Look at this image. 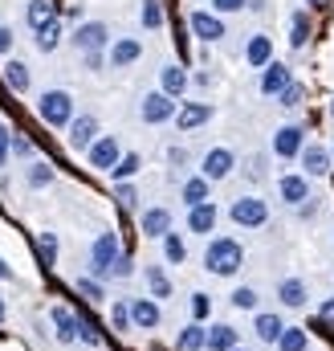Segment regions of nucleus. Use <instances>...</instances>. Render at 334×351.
<instances>
[{
  "label": "nucleus",
  "mask_w": 334,
  "mask_h": 351,
  "mask_svg": "<svg viewBox=\"0 0 334 351\" xmlns=\"http://www.w3.org/2000/svg\"><path fill=\"white\" fill-rule=\"evenodd\" d=\"M241 265H245V245L237 237H208V245H204V269L208 274L233 278V274H241Z\"/></svg>",
  "instance_id": "1"
},
{
  "label": "nucleus",
  "mask_w": 334,
  "mask_h": 351,
  "mask_svg": "<svg viewBox=\"0 0 334 351\" xmlns=\"http://www.w3.org/2000/svg\"><path fill=\"white\" fill-rule=\"evenodd\" d=\"M37 119L45 127H70V119H74V94L70 90H45L37 98Z\"/></svg>",
  "instance_id": "2"
},
{
  "label": "nucleus",
  "mask_w": 334,
  "mask_h": 351,
  "mask_svg": "<svg viewBox=\"0 0 334 351\" xmlns=\"http://www.w3.org/2000/svg\"><path fill=\"white\" fill-rule=\"evenodd\" d=\"M118 254H123V245H118V233H98L94 237V245H90V274L98 278V282H106V278H114V262H118Z\"/></svg>",
  "instance_id": "3"
},
{
  "label": "nucleus",
  "mask_w": 334,
  "mask_h": 351,
  "mask_svg": "<svg viewBox=\"0 0 334 351\" xmlns=\"http://www.w3.org/2000/svg\"><path fill=\"white\" fill-rule=\"evenodd\" d=\"M229 221L237 225V229H265L269 225V204L261 200V196H237L233 204H229Z\"/></svg>",
  "instance_id": "4"
},
{
  "label": "nucleus",
  "mask_w": 334,
  "mask_h": 351,
  "mask_svg": "<svg viewBox=\"0 0 334 351\" xmlns=\"http://www.w3.org/2000/svg\"><path fill=\"white\" fill-rule=\"evenodd\" d=\"M175 110H179V102H175L167 90H151V94H143V102H139V119H143L147 127L171 123V119H175Z\"/></svg>",
  "instance_id": "5"
},
{
  "label": "nucleus",
  "mask_w": 334,
  "mask_h": 351,
  "mask_svg": "<svg viewBox=\"0 0 334 351\" xmlns=\"http://www.w3.org/2000/svg\"><path fill=\"white\" fill-rule=\"evenodd\" d=\"M86 160H90V168H94V172L110 176V168L123 160V143H118V135H98V139H94V147L86 152Z\"/></svg>",
  "instance_id": "6"
},
{
  "label": "nucleus",
  "mask_w": 334,
  "mask_h": 351,
  "mask_svg": "<svg viewBox=\"0 0 334 351\" xmlns=\"http://www.w3.org/2000/svg\"><path fill=\"white\" fill-rule=\"evenodd\" d=\"M70 41H74L78 53H98V49L110 45V29H106L102 21H82V25L70 33Z\"/></svg>",
  "instance_id": "7"
},
{
  "label": "nucleus",
  "mask_w": 334,
  "mask_h": 351,
  "mask_svg": "<svg viewBox=\"0 0 334 351\" xmlns=\"http://www.w3.org/2000/svg\"><path fill=\"white\" fill-rule=\"evenodd\" d=\"M98 135H102V127H98L94 114H74L70 127H66V143H70V152H90Z\"/></svg>",
  "instance_id": "8"
},
{
  "label": "nucleus",
  "mask_w": 334,
  "mask_h": 351,
  "mask_svg": "<svg viewBox=\"0 0 334 351\" xmlns=\"http://www.w3.org/2000/svg\"><path fill=\"white\" fill-rule=\"evenodd\" d=\"M302 147H306V127L285 123V127L273 131V156H277V160H298Z\"/></svg>",
  "instance_id": "9"
},
{
  "label": "nucleus",
  "mask_w": 334,
  "mask_h": 351,
  "mask_svg": "<svg viewBox=\"0 0 334 351\" xmlns=\"http://www.w3.org/2000/svg\"><path fill=\"white\" fill-rule=\"evenodd\" d=\"M233 168H237V156H233L229 147H208V152H204V160H200V176H208L212 184L229 180Z\"/></svg>",
  "instance_id": "10"
},
{
  "label": "nucleus",
  "mask_w": 334,
  "mask_h": 351,
  "mask_svg": "<svg viewBox=\"0 0 334 351\" xmlns=\"http://www.w3.org/2000/svg\"><path fill=\"white\" fill-rule=\"evenodd\" d=\"M277 196H281V204L298 208L302 200H310V176H306V172H285V176H277Z\"/></svg>",
  "instance_id": "11"
},
{
  "label": "nucleus",
  "mask_w": 334,
  "mask_h": 351,
  "mask_svg": "<svg viewBox=\"0 0 334 351\" xmlns=\"http://www.w3.org/2000/svg\"><path fill=\"white\" fill-rule=\"evenodd\" d=\"M139 58H143V41H139V37H118V41L106 45V62H110V70H127V66H135Z\"/></svg>",
  "instance_id": "12"
},
{
  "label": "nucleus",
  "mask_w": 334,
  "mask_h": 351,
  "mask_svg": "<svg viewBox=\"0 0 334 351\" xmlns=\"http://www.w3.org/2000/svg\"><path fill=\"white\" fill-rule=\"evenodd\" d=\"M277 302H281L285 311H302V306L310 302V286H306V278H298V274L281 278V282H277Z\"/></svg>",
  "instance_id": "13"
},
{
  "label": "nucleus",
  "mask_w": 334,
  "mask_h": 351,
  "mask_svg": "<svg viewBox=\"0 0 334 351\" xmlns=\"http://www.w3.org/2000/svg\"><path fill=\"white\" fill-rule=\"evenodd\" d=\"M171 208H164V204H155V208H147L143 217H139V233L147 237V241H164L167 233H171Z\"/></svg>",
  "instance_id": "14"
},
{
  "label": "nucleus",
  "mask_w": 334,
  "mask_h": 351,
  "mask_svg": "<svg viewBox=\"0 0 334 351\" xmlns=\"http://www.w3.org/2000/svg\"><path fill=\"white\" fill-rule=\"evenodd\" d=\"M216 225H220V208H216L212 200H204V204H192V208H188V233L208 237V233H216Z\"/></svg>",
  "instance_id": "15"
},
{
  "label": "nucleus",
  "mask_w": 334,
  "mask_h": 351,
  "mask_svg": "<svg viewBox=\"0 0 334 351\" xmlns=\"http://www.w3.org/2000/svg\"><path fill=\"white\" fill-rule=\"evenodd\" d=\"M298 164H302V172H306V176H314V180H318V176L331 172L334 156H331V147H322V143H310V139H306V147H302Z\"/></svg>",
  "instance_id": "16"
},
{
  "label": "nucleus",
  "mask_w": 334,
  "mask_h": 351,
  "mask_svg": "<svg viewBox=\"0 0 334 351\" xmlns=\"http://www.w3.org/2000/svg\"><path fill=\"white\" fill-rule=\"evenodd\" d=\"M159 319H164L159 298H131V323H135V331H155Z\"/></svg>",
  "instance_id": "17"
},
{
  "label": "nucleus",
  "mask_w": 334,
  "mask_h": 351,
  "mask_svg": "<svg viewBox=\"0 0 334 351\" xmlns=\"http://www.w3.org/2000/svg\"><path fill=\"white\" fill-rule=\"evenodd\" d=\"M188 25H192V33H196L200 41H220V37H224V21H220V12H204V8H196V12L188 16Z\"/></svg>",
  "instance_id": "18"
},
{
  "label": "nucleus",
  "mask_w": 334,
  "mask_h": 351,
  "mask_svg": "<svg viewBox=\"0 0 334 351\" xmlns=\"http://www.w3.org/2000/svg\"><path fill=\"white\" fill-rule=\"evenodd\" d=\"M212 114H216L212 102H183V106L175 110V127H179V131H196V127H204Z\"/></svg>",
  "instance_id": "19"
},
{
  "label": "nucleus",
  "mask_w": 334,
  "mask_h": 351,
  "mask_svg": "<svg viewBox=\"0 0 334 351\" xmlns=\"http://www.w3.org/2000/svg\"><path fill=\"white\" fill-rule=\"evenodd\" d=\"M290 82H294L290 66H281V62H269V66L261 70V82H257V86H261V94H265V98H277V94L290 86Z\"/></svg>",
  "instance_id": "20"
},
{
  "label": "nucleus",
  "mask_w": 334,
  "mask_h": 351,
  "mask_svg": "<svg viewBox=\"0 0 334 351\" xmlns=\"http://www.w3.org/2000/svg\"><path fill=\"white\" fill-rule=\"evenodd\" d=\"M49 323H53L57 343H74V339H78V315H74L70 306H53V311H49Z\"/></svg>",
  "instance_id": "21"
},
{
  "label": "nucleus",
  "mask_w": 334,
  "mask_h": 351,
  "mask_svg": "<svg viewBox=\"0 0 334 351\" xmlns=\"http://www.w3.org/2000/svg\"><path fill=\"white\" fill-rule=\"evenodd\" d=\"M281 331H285V323H281L277 311H257V315H253V335H257L261 343H277Z\"/></svg>",
  "instance_id": "22"
},
{
  "label": "nucleus",
  "mask_w": 334,
  "mask_h": 351,
  "mask_svg": "<svg viewBox=\"0 0 334 351\" xmlns=\"http://www.w3.org/2000/svg\"><path fill=\"white\" fill-rule=\"evenodd\" d=\"M245 62H249L253 70H265L273 62V37L269 33H253L249 45H245Z\"/></svg>",
  "instance_id": "23"
},
{
  "label": "nucleus",
  "mask_w": 334,
  "mask_h": 351,
  "mask_svg": "<svg viewBox=\"0 0 334 351\" xmlns=\"http://www.w3.org/2000/svg\"><path fill=\"white\" fill-rule=\"evenodd\" d=\"M241 343V331L233 327V323H212L208 327V343H204V351H233Z\"/></svg>",
  "instance_id": "24"
},
{
  "label": "nucleus",
  "mask_w": 334,
  "mask_h": 351,
  "mask_svg": "<svg viewBox=\"0 0 334 351\" xmlns=\"http://www.w3.org/2000/svg\"><path fill=\"white\" fill-rule=\"evenodd\" d=\"M179 200L192 208V204H204V200H212V180L208 176H188L183 180V188H179Z\"/></svg>",
  "instance_id": "25"
},
{
  "label": "nucleus",
  "mask_w": 334,
  "mask_h": 351,
  "mask_svg": "<svg viewBox=\"0 0 334 351\" xmlns=\"http://www.w3.org/2000/svg\"><path fill=\"white\" fill-rule=\"evenodd\" d=\"M0 78H4V86L12 90V94H25L29 82H33V74H29L25 62H4V66H0Z\"/></svg>",
  "instance_id": "26"
},
{
  "label": "nucleus",
  "mask_w": 334,
  "mask_h": 351,
  "mask_svg": "<svg viewBox=\"0 0 334 351\" xmlns=\"http://www.w3.org/2000/svg\"><path fill=\"white\" fill-rule=\"evenodd\" d=\"M204 343H208V327L196 323V319L175 335V351H204Z\"/></svg>",
  "instance_id": "27"
},
{
  "label": "nucleus",
  "mask_w": 334,
  "mask_h": 351,
  "mask_svg": "<svg viewBox=\"0 0 334 351\" xmlns=\"http://www.w3.org/2000/svg\"><path fill=\"white\" fill-rule=\"evenodd\" d=\"M159 90H167L171 98H179V94L188 90V70L175 66V62H167L164 70H159Z\"/></svg>",
  "instance_id": "28"
},
{
  "label": "nucleus",
  "mask_w": 334,
  "mask_h": 351,
  "mask_svg": "<svg viewBox=\"0 0 334 351\" xmlns=\"http://www.w3.org/2000/svg\"><path fill=\"white\" fill-rule=\"evenodd\" d=\"M25 21H29V25H33V33H37L41 25L57 21V4H49V0H29V8H25Z\"/></svg>",
  "instance_id": "29"
},
{
  "label": "nucleus",
  "mask_w": 334,
  "mask_h": 351,
  "mask_svg": "<svg viewBox=\"0 0 334 351\" xmlns=\"http://www.w3.org/2000/svg\"><path fill=\"white\" fill-rule=\"evenodd\" d=\"M57 180V172H53V164H45V160H33L29 168H25V184L29 188H49Z\"/></svg>",
  "instance_id": "30"
},
{
  "label": "nucleus",
  "mask_w": 334,
  "mask_h": 351,
  "mask_svg": "<svg viewBox=\"0 0 334 351\" xmlns=\"http://www.w3.org/2000/svg\"><path fill=\"white\" fill-rule=\"evenodd\" d=\"M273 348L277 351H310V335H306V327H285Z\"/></svg>",
  "instance_id": "31"
},
{
  "label": "nucleus",
  "mask_w": 334,
  "mask_h": 351,
  "mask_svg": "<svg viewBox=\"0 0 334 351\" xmlns=\"http://www.w3.org/2000/svg\"><path fill=\"white\" fill-rule=\"evenodd\" d=\"M164 262L167 265H183L188 262V241H183V233L171 229V233L164 237Z\"/></svg>",
  "instance_id": "32"
},
{
  "label": "nucleus",
  "mask_w": 334,
  "mask_h": 351,
  "mask_svg": "<svg viewBox=\"0 0 334 351\" xmlns=\"http://www.w3.org/2000/svg\"><path fill=\"white\" fill-rule=\"evenodd\" d=\"M143 278H147L151 298H171V278L164 274V265H147V269H143Z\"/></svg>",
  "instance_id": "33"
},
{
  "label": "nucleus",
  "mask_w": 334,
  "mask_h": 351,
  "mask_svg": "<svg viewBox=\"0 0 334 351\" xmlns=\"http://www.w3.org/2000/svg\"><path fill=\"white\" fill-rule=\"evenodd\" d=\"M306 41H310V12H294L290 16V45L302 49Z\"/></svg>",
  "instance_id": "34"
},
{
  "label": "nucleus",
  "mask_w": 334,
  "mask_h": 351,
  "mask_svg": "<svg viewBox=\"0 0 334 351\" xmlns=\"http://www.w3.org/2000/svg\"><path fill=\"white\" fill-rule=\"evenodd\" d=\"M57 45H62V21L41 25V29H37V49H41V53H53Z\"/></svg>",
  "instance_id": "35"
},
{
  "label": "nucleus",
  "mask_w": 334,
  "mask_h": 351,
  "mask_svg": "<svg viewBox=\"0 0 334 351\" xmlns=\"http://www.w3.org/2000/svg\"><path fill=\"white\" fill-rule=\"evenodd\" d=\"M57 233L53 229H45V233H37V254H41V265H53L57 262Z\"/></svg>",
  "instance_id": "36"
},
{
  "label": "nucleus",
  "mask_w": 334,
  "mask_h": 351,
  "mask_svg": "<svg viewBox=\"0 0 334 351\" xmlns=\"http://www.w3.org/2000/svg\"><path fill=\"white\" fill-rule=\"evenodd\" d=\"M139 168H143V160H139L135 152H123V160L110 168V180H114V184H118V180H131V176L139 172Z\"/></svg>",
  "instance_id": "37"
},
{
  "label": "nucleus",
  "mask_w": 334,
  "mask_h": 351,
  "mask_svg": "<svg viewBox=\"0 0 334 351\" xmlns=\"http://www.w3.org/2000/svg\"><path fill=\"white\" fill-rule=\"evenodd\" d=\"M229 302H233L237 311H257V302H261V294H257V286H237V290L229 294Z\"/></svg>",
  "instance_id": "38"
},
{
  "label": "nucleus",
  "mask_w": 334,
  "mask_h": 351,
  "mask_svg": "<svg viewBox=\"0 0 334 351\" xmlns=\"http://www.w3.org/2000/svg\"><path fill=\"white\" fill-rule=\"evenodd\" d=\"M139 21H143V29H164V4L159 0H143Z\"/></svg>",
  "instance_id": "39"
},
{
  "label": "nucleus",
  "mask_w": 334,
  "mask_h": 351,
  "mask_svg": "<svg viewBox=\"0 0 334 351\" xmlns=\"http://www.w3.org/2000/svg\"><path fill=\"white\" fill-rule=\"evenodd\" d=\"M74 286H78V294H86L90 302H102V298H106V290H102V282H98L94 274H90V278H86V274H82V278H78Z\"/></svg>",
  "instance_id": "40"
},
{
  "label": "nucleus",
  "mask_w": 334,
  "mask_h": 351,
  "mask_svg": "<svg viewBox=\"0 0 334 351\" xmlns=\"http://www.w3.org/2000/svg\"><path fill=\"white\" fill-rule=\"evenodd\" d=\"M110 323H114V331H131V327H135V323H131V298L110 306Z\"/></svg>",
  "instance_id": "41"
},
{
  "label": "nucleus",
  "mask_w": 334,
  "mask_h": 351,
  "mask_svg": "<svg viewBox=\"0 0 334 351\" xmlns=\"http://www.w3.org/2000/svg\"><path fill=\"white\" fill-rule=\"evenodd\" d=\"M302 98H306V86H302V82H290V86L277 94V102H281V106H290V110H294V106H302Z\"/></svg>",
  "instance_id": "42"
},
{
  "label": "nucleus",
  "mask_w": 334,
  "mask_h": 351,
  "mask_svg": "<svg viewBox=\"0 0 334 351\" xmlns=\"http://www.w3.org/2000/svg\"><path fill=\"white\" fill-rule=\"evenodd\" d=\"M114 196H118V204H123V208H135V204H139V188H135L131 180H118Z\"/></svg>",
  "instance_id": "43"
},
{
  "label": "nucleus",
  "mask_w": 334,
  "mask_h": 351,
  "mask_svg": "<svg viewBox=\"0 0 334 351\" xmlns=\"http://www.w3.org/2000/svg\"><path fill=\"white\" fill-rule=\"evenodd\" d=\"M208 315H212V298H208L204 290H196V294H192V319H196V323H204Z\"/></svg>",
  "instance_id": "44"
},
{
  "label": "nucleus",
  "mask_w": 334,
  "mask_h": 351,
  "mask_svg": "<svg viewBox=\"0 0 334 351\" xmlns=\"http://www.w3.org/2000/svg\"><path fill=\"white\" fill-rule=\"evenodd\" d=\"M78 339H82L86 348H98V343H102V335H98V327H94L90 319H82V315H78Z\"/></svg>",
  "instance_id": "45"
},
{
  "label": "nucleus",
  "mask_w": 334,
  "mask_h": 351,
  "mask_svg": "<svg viewBox=\"0 0 334 351\" xmlns=\"http://www.w3.org/2000/svg\"><path fill=\"white\" fill-rule=\"evenodd\" d=\"M318 213H322V200H318V196H310V200L298 204V217H302V221H314Z\"/></svg>",
  "instance_id": "46"
},
{
  "label": "nucleus",
  "mask_w": 334,
  "mask_h": 351,
  "mask_svg": "<svg viewBox=\"0 0 334 351\" xmlns=\"http://www.w3.org/2000/svg\"><path fill=\"white\" fill-rule=\"evenodd\" d=\"M12 156H16V160H33V143H29L25 135H12Z\"/></svg>",
  "instance_id": "47"
},
{
  "label": "nucleus",
  "mask_w": 334,
  "mask_h": 351,
  "mask_svg": "<svg viewBox=\"0 0 334 351\" xmlns=\"http://www.w3.org/2000/svg\"><path fill=\"white\" fill-rule=\"evenodd\" d=\"M8 156H12V131L0 123V168L8 164Z\"/></svg>",
  "instance_id": "48"
},
{
  "label": "nucleus",
  "mask_w": 334,
  "mask_h": 351,
  "mask_svg": "<svg viewBox=\"0 0 334 351\" xmlns=\"http://www.w3.org/2000/svg\"><path fill=\"white\" fill-rule=\"evenodd\" d=\"M318 323H326V327H334V294H331V298H322V302H318Z\"/></svg>",
  "instance_id": "49"
},
{
  "label": "nucleus",
  "mask_w": 334,
  "mask_h": 351,
  "mask_svg": "<svg viewBox=\"0 0 334 351\" xmlns=\"http://www.w3.org/2000/svg\"><path fill=\"white\" fill-rule=\"evenodd\" d=\"M135 274V262H131V254H118V262H114V278H131Z\"/></svg>",
  "instance_id": "50"
},
{
  "label": "nucleus",
  "mask_w": 334,
  "mask_h": 351,
  "mask_svg": "<svg viewBox=\"0 0 334 351\" xmlns=\"http://www.w3.org/2000/svg\"><path fill=\"white\" fill-rule=\"evenodd\" d=\"M212 8L216 12H241V8H249V0H212Z\"/></svg>",
  "instance_id": "51"
},
{
  "label": "nucleus",
  "mask_w": 334,
  "mask_h": 351,
  "mask_svg": "<svg viewBox=\"0 0 334 351\" xmlns=\"http://www.w3.org/2000/svg\"><path fill=\"white\" fill-rule=\"evenodd\" d=\"M167 164H171V168H183V164H188V152H183V147H167Z\"/></svg>",
  "instance_id": "52"
},
{
  "label": "nucleus",
  "mask_w": 334,
  "mask_h": 351,
  "mask_svg": "<svg viewBox=\"0 0 334 351\" xmlns=\"http://www.w3.org/2000/svg\"><path fill=\"white\" fill-rule=\"evenodd\" d=\"M8 49H12V29H8V25H0V58H4Z\"/></svg>",
  "instance_id": "53"
},
{
  "label": "nucleus",
  "mask_w": 334,
  "mask_h": 351,
  "mask_svg": "<svg viewBox=\"0 0 334 351\" xmlns=\"http://www.w3.org/2000/svg\"><path fill=\"white\" fill-rule=\"evenodd\" d=\"M82 58H86V70H94V74L102 70V49L98 53H82Z\"/></svg>",
  "instance_id": "54"
},
{
  "label": "nucleus",
  "mask_w": 334,
  "mask_h": 351,
  "mask_svg": "<svg viewBox=\"0 0 334 351\" xmlns=\"http://www.w3.org/2000/svg\"><path fill=\"white\" fill-rule=\"evenodd\" d=\"M0 282H12V265L0 258Z\"/></svg>",
  "instance_id": "55"
},
{
  "label": "nucleus",
  "mask_w": 334,
  "mask_h": 351,
  "mask_svg": "<svg viewBox=\"0 0 334 351\" xmlns=\"http://www.w3.org/2000/svg\"><path fill=\"white\" fill-rule=\"evenodd\" d=\"M4 315H8V306H4V298H0V323H4Z\"/></svg>",
  "instance_id": "56"
},
{
  "label": "nucleus",
  "mask_w": 334,
  "mask_h": 351,
  "mask_svg": "<svg viewBox=\"0 0 334 351\" xmlns=\"http://www.w3.org/2000/svg\"><path fill=\"white\" fill-rule=\"evenodd\" d=\"M306 4H314V8H318V4H326V0H306Z\"/></svg>",
  "instance_id": "57"
},
{
  "label": "nucleus",
  "mask_w": 334,
  "mask_h": 351,
  "mask_svg": "<svg viewBox=\"0 0 334 351\" xmlns=\"http://www.w3.org/2000/svg\"><path fill=\"white\" fill-rule=\"evenodd\" d=\"M233 351H249V348H241V343H237V348H233Z\"/></svg>",
  "instance_id": "58"
},
{
  "label": "nucleus",
  "mask_w": 334,
  "mask_h": 351,
  "mask_svg": "<svg viewBox=\"0 0 334 351\" xmlns=\"http://www.w3.org/2000/svg\"><path fill=\"white\" fill-rule=\"evenodd\" d=\"M331 119H334V98H331Z\"/></svg>",
  "instance_id": "59"
},
{
  "label": "nucleus",
  "mask_w": 334,
  "mask_h": 351,
  "mask_svg": "<svg viewBox=\"0 0 334 351\" xmlns=\"http://www.w3.org/2000/svg\"><path fill=\"white\" fill-rule=\"evenodd\" d=\"M331 156H334V143H331Z\"/></svg>",
  "instance_id": "60"
}]
</instances>
